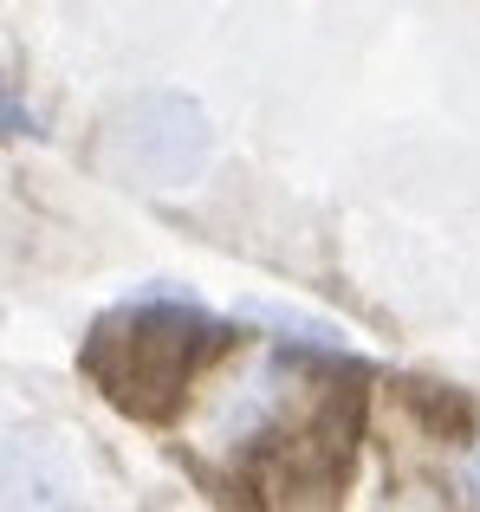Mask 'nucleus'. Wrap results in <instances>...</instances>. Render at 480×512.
<instances>
[{
    "mask_svg": "<svg viewBox=\"0 0 480 512\" xmlns=\"http://www.w3.org/2000/svg\"><path fill=\"white\" fill-rule=\"evenodd\" d=\"M228 344V331L215 318H202V305L169 299V292H143V299L117 305L91 325L85 350V376L104 389V402L137 422H169L189 396L195 370Z\"/></svg>",
    "mask_w": 480,
    "mask_h": 512,
    "instance_id": "1",
    "label": "nucleus"
},
{
    "mask_svg": "<svg viewBox=\"0 0 480 512\" xmlns=\"http://www.w3.org/2000/svg\"><path fill=\"white\" fill-rule=\"evenodd\" d=\"M364 402L357 389H318L299 415H260V435H247V474L273 506H331L351 474Z\"/></svg>",
    "mask_w": 480,
    "mask_h": 512,
    "instance_id": "2",
    "label": "nucleus"
},
{
    "mask_svg": "<svg viewBox=\"0 0 480 512\" xmlns=\"http://www.w3.org/2000/svg\"><path fill=\"white\" fill-rule=\"evenodd\" d=\"M111 150L150 188H189L208 169L215 130H208L195 98H182V91H143V98H130L111 117Z\"/></svg>",
    "mask_w": 480,
    "mask_h": 512,
    "instance_id": "3",
    "label": "nucleus"
},
{
    "mask_svg": "<svg viewBox=\"0 0 480 512\" xmlns=\"http://www.w3.org/2000/svg\"><path fill=\"white\" fill-rule=\"evenodd\" d=\"M403 402H409V415H416L429 435H442V441H468L474 435V402L461 396V389H448V383H403Z\"/></svg>",
    "mask_w": 480,
    "mask_h": 512,
    "instance_id": "4",
    "label": "nucleus"
},
{
    "mask_svg": "<svg viewBox=\"0 0 480 512\" xmlns=\"http://www.w3.org/2000/svg\"><path fill=\"white\" fill-rule=\"evenodd\" d=\"M468 500L480 506V467H468Z\"/></svg>",
    "mask_w": 480,
    "mask_h": 512,
    "instance_id": "5",
    "label": "nucleus"
}]
</instances>
